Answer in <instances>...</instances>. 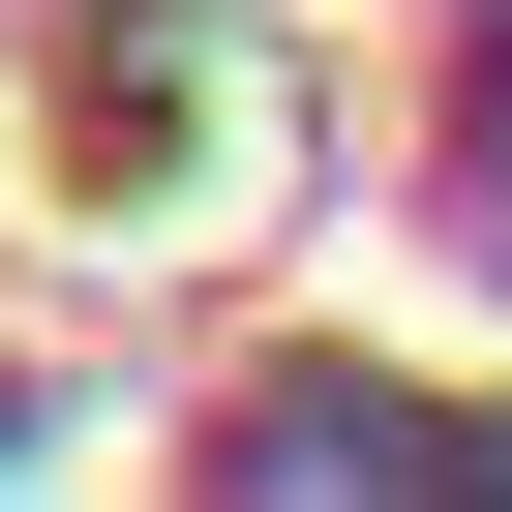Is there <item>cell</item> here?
<instances>
[{
  "label": "cell",
  "mask_w": 512,
  "mask_h": 512,
  "mask_svg": "<svg viewBox=\"0 0 512 512\" xmlns=\"http://www.w3.org/2000/svg\"><path fill=\"white\" fill-rule=\"evenodd\" d=\"M0 181L151 272V241H241V211H272V91H241V31H91V61L0 91Z\"/></svg>",
  "instance_id": "obj_1"
}]
</instances>
